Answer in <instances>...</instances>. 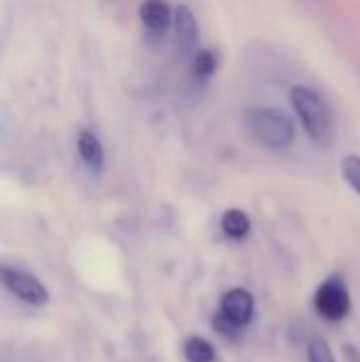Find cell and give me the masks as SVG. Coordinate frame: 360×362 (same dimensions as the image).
Returning a JSON list of instances; mask_svg holds the SVG:
<instances>
[{
    "label": "cell",
    "instance_id": "1",
    "mask_svg": "<svg viewBox=\"0 0 360 362\" xmlns=\"http://www.w3.org/2000/svg\"><path fill=\"white\" fill-rule=\"evenodd\" d=\"M291 102L308 136L316 144H329L335 134V119L327 100L312 87L295 85L291 89Z\"/></svg>",
    "mask_w": 360,
    "mask_h": 362
},
{
    "label": "cell",
    "instance_id": "2",
    "mask_svg": "<svg viewBox=\"0 0 360 362\" xmlns=\"http://www.w3.org/2000/svg\"><path fill=\"white\" fill-rule=\"evenodd\" d=\"M248 134L269 151H284L295 140V125L286 112L269 106H255L244 112Z\"/></svg>",
    "mask_w": 360,
    "mask_h": 362
},
{
    "label": "cell",
    "instance_id": "3",
    "mask_svg": "<svg viewBox=\"0 0 360 362\" xmlns=\"http://www.w3.org/2000/svg\"><path fill=\"white\" fill-rule=\"evenodd\" d=\"M252 316H255L252 295L244 288H233L221 301V310L214 316V329L221 335L236 339L240 331L252 320Z\"/></svg>",
    "mask_w": 360,
    "mask_h": 362
},
{
    "label": "cell",
    "instance_id": "4",
    "mask_svg": "<svg viewBox=\"0 0 360 362\" xmlns=\"http://www.w3.org/2000/svg\"><path fill=\"white\" fill-rule=\"evenodd\" d=\"M314 308L316 312L331 320V322H339L350 314L352 301H350V293L348 286L342 278H329L320 284V288L316 291L314 297Z\"/></svg>",
    "mask_w": 360,
    "mask_h": 362
},
{
    "label": "cell",
    "instance_id": "5",
    "mask_svg": "<svg viewBox=\"0 0 360 362\" xmlns=\"http://www.w3.org/2000/svg\"><path fill=\"white\" fill-rule=\"evenodd\" d=\"M0 282L21 301L30 303V305H42L49 299L47 288L32 276L25 274L21 269H13V267H0Z\"/></svg>",
    "mask_w": 360,
    "mask_h": 362
},
{
    "label": "cell",
    "instance_id": "6",
    "mask_svg": "<svg viewBox=\"0 0 360 362\" xmlns=\"http://www.w3.org/2000/svg\"><path fill=\"white\" fill-rule=\"evenodd\" d=\"M174 38L182 57H193L197 53L199 28L193 11L185 4L174 8Z\"/></svg>",
    "mask_w": 360,
    "mask_h": 362
},
{
    "label": "cell",
    "instance_id": "7",
    "mask_svg": "<svg viewBox=\"0 0 360 362\" xmlns=\"http://www.w3.org/2000/svg\"><path fill=\"white\" fill-rule=\"evenodd\" d=\"M140 19L155 38H163L174 23V13L163 0H146L140 6Z\"/></svg>",
    "mask_w": 360,
    "mask_h": 362
},
{
    "label": "cell",
    "instance_id": "8",
    "mask_svg": "<svg viewBox=\"0 0 360 362\" xmlns=\"http://www.w3.org/2000/svg\"><path fill=\"white\" fill-rule=\"evenodd\" d=\"M76 148H79V155H81L85 168L93 174H102L106 155H104V146H102L100 138L89 129H81L79 138H76Z\"/></svg>",
    "mask_w": 360,
    "mask_h": 362
},
{
    "label": "cell",
    "instance_id": "9",
    "mask_svg": "<svg viewBox=\"0 0 360 362\" xmlns=\"http://www.w3.org/2000/svg\"><path fill=\"white\" fill-rule=\"evenodd\" d=\"M221 55L216 49H202L191 57V74L197 83H206L219 68Z\"/></svg>",
    "mask_w": 360,
    "mask_h": 362
},
{
    "label": "cell",
    "instance_id": "10",
    "mask_svg": "<svg viewBox=\"0 0 360 362\" xmlns=\"http://www.w3.org/2000/svg\"><path fill=\"white\" fill-rule=\"evenodd\" d=\"M221 227L225 231L227 238L231 240H242L248 235L250 231V218L244 210H238V208H231L223 214L221 218Z\"/></svg>",
    "mask_w": 360,
    "mask_h": 362
},
{
    "label": "cell",
    "instance_id": "11",
    "mask_svg": "<svg viewBox=\"0 0 360 362\" xmlns=\"http://www.w3.org/2000/svg\"><path fill=\"white\" fill-rule=\"evenodd\" d=\"M185 356L189 362H214L216 352L210 341L202 337H191L185 346Z\"/></svg>",
    "mask_w": 360,
    "mask_h": 362
},
{
    "label": "cell",
    "instance_id": "12",
    "mask_svg": "<svg viewBox=\"0 0 360 362\" xmlns=\"http://www.w3.org/2000/svg\"><path fill=\"white\" fill-rule=\"evenodd\" d=\"M342 174L354 193L360 195V155H346L342 161Z\"/></svg>",
    "mask_w": 360,
    "mask_h": 362
},
{
    "label": "cell",
    "instance_id": "13",
    "mask_svg": "<svg viewBox=\"0 0 360 362\" xmlns=\"http://www.w3.org/2000/svg\"><path fill=\"white\" fill-rule=\"evenodd\" d=\"M308 358L310 362H335V356L329 348V344L320 337H314L308 346Z\"/></svg>",
    "mask_w": 360,
    "mask_h": 362
}]
</instances>
